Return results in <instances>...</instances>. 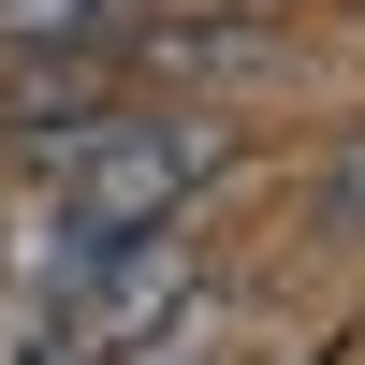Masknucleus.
I'll return each instance as SVG.
<instances>
[{"instance_id":"f257e3e1","label":"nucleus","mask_w":365,"mask_h":365,"mask_svg":"<svg viewBox=\"0 0 365 365\" xmlns=\"http://www.w3.org/2000/svg\"><path fill=\"white\" fill-rule=\"evenodd\" d=\"M205 175H220V132H190V117H117L103 146H73V161H58V220H44L58 278H88V263L146 249V234H161Z\"/></svg>"},{"instance_id":"f03ea898","label":"nucleus","mask_w":365,"mask_h":365,"mask_svg":"<svg viewBox=\"0 0 365 365\" xmlns=\"http://www.w3.org/2000/svg\"><path fill=\"white\" fill-rule=\"evenodd\" d=\"M132 0H0V44H117Z\"/></svg>"}]
</instances>
